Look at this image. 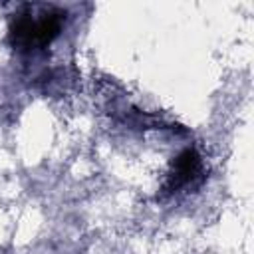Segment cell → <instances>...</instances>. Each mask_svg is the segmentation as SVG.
Listing matches in <instances>:
<instances>
[{
	"mask_svg": "<svg viewBox=\"0 0 254 254\" xmlns=\"http://www.w3.org/2000/svg\"><path fill=\"white\" fill-rule=\"evenodd\" d=\"M64 12L54 6H26L10 28V42L18 50H38L52 44L62 30Z\"/></svg>",
	"mask_w": 254,
	"mask_h": 254,
	"instance_id": "6da1fadb",
	"label": "cell"
},
{
	"mask_svg": "<svg viewBox=\"0 0 254 254\" xmlns=\"http://www.w3.org/2000/svg\"><path fill=\"white\" fill-rule=\"evenodd\" d=\"M198 173H200V157L196 155V151L187 149V151H183V153L175 159L173 173H171V177H169L167 189L173 192V190H177V189H181V187H187Z\"/></svg>",
	"mask_w": 254,
	"mask_h": 254,
	"instance_id": "7a4b0ae2",
	"label": "cell"
}]
</instances>
